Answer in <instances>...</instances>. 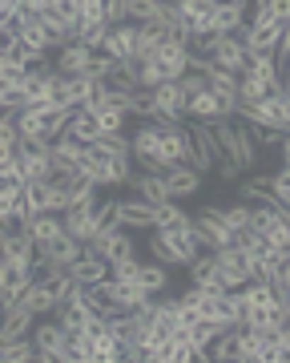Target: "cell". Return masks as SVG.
I'll return each mask as SVG.
<instances>
[{"label":"cell","instance_id":"cell-30","mask_svg":"<svg viewBox=\"0 0 290 363\" xmlns=\"http://www.w3.org/2000/svg\"><path fill=\"white\" fill-rule=\"evenodd\" d=\"M210 359L214 363H238V327L222 331V335L210 343Z\"/></svg>","mask_w":290,"mask_h":363},{"label":"cell","instance_id":"cell-52","mask_svg":"<svg viewBox=\"0 0 290 363\" xmlns=\"http://www.w3.org/2000/svg\"><path fill=\"white\" fill-rule=\"evenodd\" d=\"M278 343H282V347L290 351V319H286V323H282V331H278Z\"/></svg>","mask_w":290,"mask_h":363},{"label":"cell","instance_id":"cell-14","mask_svg":"<svg viewBox=\"0 0 290 363\" xmlns=\"http://www.w3.org/2000/svg\"><path fill=\"white\" fill-rule=\"evenodd\" d=\"M65 234H73L77 242H89L97 234V202H85V206H69L65 214Z\"/></svg>","mask_w":290,"mask_h":363},{"label":"cell","instance_id":"cell-20","mask_svg":"<svg viewBox=\"0 0 290 363\" xmlns=\"http://www.w3.org/2000/svg\"><path fill=\"white\" fill-rule=\"evenodd\" d=\"M218 117H222V105L214 89H202L185 101V121H218Z\"/></svg>","mask_w":290,"mask_h":363},{"label":"cell","instance_id":"cell-46","mask_svg":"<svg viewBox=\"0 0 290 363\" xmlns=\"http://www.w3.org/2000/svg\"><path fill=\"white\" fill-rule=\"evenodd\" d=\"M178 85H182V93H185V97H194V93L210 89V85H206V73H194V69H185V73H182V81H178Z\"/></svg>","mask_w":290,"mask_h":363},{"label":"cell","instance_id":"cell-11","mask_svg":"<svg viewBox=\"0 0 290 363\" xmlns=\"http://www.w3.org/2000/svg\"><path fill=\"white\" fill-rule=\"evenodd\" d=\"M133 162L137 169H149L153 166V154H158V142H161V125L158 121H141L137 130H133Z\"/></svg>","mask_w":290,"mask_h":363},{"label":"cell","instance_id":"cell-35","mask_svg":"<svg viewBox=\"0 0 290 363\" xmlns=\"http://www.w3.org/2000/svg\"><path fill=\"white\" fill-rule=\"evenodd\" d=\"M158 226H194V214L182 210L178 198H170V202H161L158 206Z\"/></svg>","mask_w":290,"mask_h":363},{"label":"cell","instance_id":"cell-21","mask_svg":"<svg viewBox=\"0 0 290 363\" xmlns=\"http://www.w3.org/2000/svg\"><path fill=\"white\" fill-rule=\"evenodd\" d=\"M246 73H250V77H258L262 85H270V89H278V85H282V65L274 61V52H250Z\"/></svg>","mask_w":290,"mask_h":363},{"label":"cell","instance_id":"cell-29","mask_svg":"<svg viewBox=\"0 0 290 363\" xmlns=\"http://www.w3.org/2000/svg\"><path fill=\"white\" fill-rule=\"evenodd\" d=\"M170 37L161 25H137V61H145V57H153V52L161 49V40Z\"/></svg>","mask_w":290,"mask_h":363},{"label":"cell","instance_id":"cell-27","mask_svg":"<svg viewBox=\"0 0 290 363\" xmlns=\"http://www.w3.org/2000/svg\"><path fill=\"white\" fill-rule=\"evenodd\" d=\"M65 133H73L77 142H85V145H93L97 138H101V125H97V113H89L85 105H81L77 113H73V121H69V130Z\"/></svg>","mask_w":290,"mask_h":363},{"label":"cell","instance_id":"cell-6","mask_svg":"<svg viewBox=\"0 0 290 363\" xmlns=\"http://www.w3.org/2000/svg\"><path fill=\"white\" fill-rule=\"evenodd\" d=\"M153 93V105H158V125H182L185 121V97L182 85L178 81H161L158 89H149Z\"/></svg>","mask_w":290,"mask_h":363},{"label":"cell","instance_id":"cell-4","mask_svg":"<svg viewBox=\"0 0 290 363\" xmlns=\"http://www.w3.org/2000/svg\"><path fill=\"white\" fill-rule=\"evenodd\" d=\"M194 226H198V242L202 250H214V247H234V230L226 226V218L218 214V202L202 206L194 214Z\"/></svg>","mask_w":290,"mask_h":363},{"label":"cell","instance_id":"cell-15","mask_svg":"<svg viewBox=\"0 0 290 363\" xmlns=\"http://www.w3.org/2000/svg\"><path fill=\"white\" fill-rule=\"evenodd\" d=\"M21 303H25V307H28L33 315H37V319H40V315H53V311H57V291H53V283L37 274V279H33V283L25 286Z\"/></svg>","mask_w":290,"mask_h":363},{"label":"cell","instance_id":"cell-53","mask_svg":"<svg viewBox=\"0 0 290 363\" xmlns=\"http://www.w3.org/2000/svg\"><path fill=\"white\" fill-rule=\"evenodd\" d=\"M266 4H270V0H254V4H250V9H266Z\"/></svg>","mask_w":290,"mask_h":363},{"label":"cell","instance_id":"cell-7","mask_svg":"<svg viewBox=\"0 0 290 363\" xmlns=\"http://www.w3.org/2000/svg\"><path fill=\"white\" fill-rule=\"evenodd\" d=\"M0 259L25 262V267L37 262V238H33V230H28L25 222H16V226H8V230L0 234Z\"/></svg>","mask_w":290,"mask_h":363},{"label":"cell","instance_id":"cell-32","mask_svg":"<svg viewBox=\"0 0 290 363\" xmlns=\"http://www.w3.org/2000/svg\"><path fill=\"white\" fill-rule=\"evenodd\" d=\"M218 214L226 218L230 230H246L250 226V202H242V198L238 202H218Z\"/></svg>","mask_w":290,"mask_h":363},{"label":"cell","instance_id":"cell-51","mask_svg":"<svg viewBox=\"0 0 290 363\" xmlns=\"http://www.w3.org/2000/svg\"><path fill=\"white\" fill-rule=\"evenodd\" d=\"M278 154H282V162H290V130L282 133V142H278Z\"/></svg>","mask_w":290,"mask_h":363},{"label":"cell","instance_id":"cell-19","mask_svg":"<svg viewBox=\"0 0 290 363\" xmlns=\"http://www.w3.org/2000/svg\"><path fill=\"white\" fill-rule=\"evenodd\" d=\"M16 37H21V45H25L33 57H49V28L40 25V16H33V21H21V28H16Z\"/></svg>","mask_w":290,"mask_h":363},{"label":"cell","instance_id":"cell-48","mask_svg":"<svg viewBox=\"0 0 290 363\" xmlns=\"http://www.w3.org/2000/svg\"><path fill=\"white\" fill-rule=\"evenodd\" d=\"M266 13L274 16L278 25H290V0H270V4H266Z\"/></svg>","mask_w":290,"mask_h":363},{"label":"cell","instance_id":"cell-45","mask_svg":"<svg viewBox=\"0 0 290 363\" xmlns=\"http://www.w3.org/2000/svg\"><path fill=\"white\" fill-rule=\"evenodd\" d=\"M129 21V0H105V25H125Z\"/></svg>","mask_w":290,"mask_h":363},{"label":"cell","instance_id":"cell-49","mask_svg":"<svg viewBox=\"0 0 290 363\" xmlns=\"http://www.w3.org/2000/svg\"><path fill=\"white\" fill-rule=\"evenodd\" d=\"M16 166V142H0V169Z\"/></svg>","mask_w":290,"mask_h":363},{"label":"cell","instance_id":"cell-31","mask_svg":"<svg viewBox=\"0 0 290 363\" xmlns=\"http://www.w3.org/2000/svg\"><path fill=\"white\" fill-rule=\"evenodd\" d=\"M166 13V0H129V21L133 25H153Z\"/></svg>","mask_w":290,"mask_h":363},{"label":"cell","instance_id":"cell-18","mask_svg":"<svg viewBox=\"0 0 290 363\" xmlns=\"http://www.w3.org/2000/svg\"><path fill=\"white\" fill-rule=\"evenodd\" d=\"M89 61H93V49H85L81 40H73V45H65V49L57 52V73L81 77V73H89Z\"/></svg>","mask_w":290,"mask_h":363},{"label":"cell","instance_id":"cell-28","mask_svg":"<svg viewBox=\"0 0 290 363\" xmlns=\"http://www.w3.org/2000/svg\"><path fill=\"white\" fill-rule=\"evenodd\" d=\"M0 355H4V363H33L37 359V343H33V335L4 339L0 343Z\"/></svg>","mask_w":290,"mask_h":363},{"label":"cell","instance_id":"cell-41","mask_svg":"<svg viewBox=\"0 0 290 363\" xmlns=\"http://www.w3.org/2000/svg\"><path fill=\"white\" fill-rule=\"evenodd\" d=\"M266 93H270V85H262V81L250 77V73H242V81H238V97H242V101H262Z\"/></svg>","mask_w":290,"mask_h":363},{"label":"cell","instance_id":"cell-42","mask_svg":"<svg viewBox=\"0 0 290 363\" xmlns=\"http://www.w3.org/2000/svg\"><path fill=\"white\" fill-rule=\"evenodd\" d=\"M246 130H250V138L254 142H258V150H278V142H282V133L286 130H278V125H246Z\"/></svg>","mask_w":290,"mask_h":363},{"label":"cell","instance_id":"cell-34","mask_svg":"<svg viewBox=\"0 0 290 363\" xmlns=\"http://www.w3.org/2000/svg\"><path fill=\"white\" fill-rule=\"evenodd\" d=\"M238 81H242V73H230V69L214 65V61H210V69H206V85H210L214 93H238Z\"/></svg>","mask_w":290,"mask_h":363},{"label":"cell","instance_id":"cell-36","mask_svg":"<svg viewBox=\"0 0 290 363\" xmlns=\"http://www.w3.org/2000/svg\"><path fill=\"white\" fill-rule=\"evenodd\" d=\"M97 150L109 157H133V142H129V133H105V138H97Z\"/></svg>","mask_w":290,"mask_h":363},{"label":"cell","instance_id":"cell-5","mask_svg":"<svg viewBox=\"0 0 290 363\" xmlns=\"http://www.w3.org/2000/svg\"><path fill=\"white\" fill-rule=\"evenodd\" d=\"M33 343H37V363H57V355L65 347V323L57 315H40L33 327Z\"/></svg>","mask_w":290,"mask_h":363},{"label":"cell","instance_id":"cell-9","mask_svg":"<svg viewBox=\"0 0 290 363\" xmlns=\"http://www.w3.org/2000/svg\"><path fill=\"white\" fill-rule=\"evenodd\" d=\"M85 250H89V255H101L105 262H121V259H133V255H137V242H133V234L121 226V230L109 234V238H89Z\"/></svg>","mask_w":290,"mask_h":363},{"label":"cell","instance_id":"cell-24","mask_svg":"<svg viewBox=\"0 0 290 363\" xmlns=\"http://www.w3.org/2000/svg\"><path fill=\"white\" fill-rule=\"evenodd\" d=\"M109 291H113L117 311H137L145 298H149V291H145L141 283H113V279H109Z\"/></svg>","mask_w":290,"mask_h":363},{"label":"cell","instance_id":"cell-22","mask_svg":"<svg viewBox=\"0 0 290 363\" xmlns=\"http://www.w3.org/2000/svg\"><path fill=\"white\" fill-rule=\"evenodd\" d=\"M69 274H73L77 283H101V279H109V262L101 259V255H89V250H85V255L69 267Z\"/></svg>","mask_w":290,"mask_h":363},{"label":"cell","instance_id":"cell-13","mask_svg":"<svg viewBox=\"0 0 290 363\" xmlns=\"http://www.w3.org/2000/svg\"><path fill=\"white\" fill-rule=\"evenodd\" d=\"M129 190L137 198H145V202H153V206H161V202H170V186H166V174H158V169H137L129 182Z\"/></svg>","mask_w":290,"mask_h":363},{"label":"cell","instance_id":"cell-10","mask_svg":"<svg viewBox=\"0 0 290 363\" xmlns=\"http://www.w3.org/2000/svg\"><path fill=\"white\" fill-rule=\"evenodd\" d=\"M214 65L230 69V73H246V61H250V52H246V45H242V37L238 33H222L218 37V49L210 52Z\"/></svg>","mask_w":290,"mask_h":363},{"label":"cell","instance_id":"cell-3","mask_svg":"<svg viewBox=\"0 0 290 363\" xmlns=\"http://www.w3.org/2000/svg\"><path fill=\"white\" fill-rule=\"evenodd\" d=\"M85 255V242H77L73 234H57L53 242H40L37 247V262H33V271H45V267H73V262Z\"/></svg>","mask_w":290,"mask_h":363},{"label":"cell","instance_id":"cell-1","mask_svg":"<svg viewBox=\"0 0 290 363\" xmlns=\"http://www.w3.org/2000/svg\"><path fill=\"white\" fill-rule=\"evenodd\" d=\"M145 250L158 262H166L170 271L173 267H190L202 255L198 226H153V230L145 234Z\"/></svg>","mask_w":290,"mask_h":363},{"label":"cell","instance_id":"cell-33","mask_svg":"<svg viewBox=\"0 0 290 363\" xmlns=\"http://www.w3.org/2000/svg\"><path fill=\"white\" fill-rule=\"evenodd\" d=\"M238 363H262V339L250 327H238Z\"/></svg>","mask_w":290,"mask_h":363},{"label":"cell","instance_id":"cell-23","mask_svg":"<svg viewBox=\"0 0 290 363\" xmlns=\"http://www.w3.org/2000/svg\"><path fill=\"white\" fill-rule=\"evenodd\" d=\"M25 226L33 230L37 247H40V242H53L57 234H65V218H61V214H53V210H45V214H33Z\"/></svg>","mask_w":290,"mask_h":363},{"label":"cell","instance_id":"cell-40","mask_svg":"<svg viewBox=\"0 0 290 363\" xmlns=\"http://www.w3.org/2000/svg\"><path fill=\"white\" fill-rule=\"evenodd\" d=\"M105 37H109V25H105V21H101V25H85V28H77V40L85 45V49H93V52H101Z\"/></svg>","mask_w":290,"mask_h":363},{"label":"cell","instance_id":"cell-12","mask_svg":"<svg viewBox=\"0 0 290 363\" xmlns=\"http://www.w3.org/2000/svg\"><path fill=\"white\" fill-rule=\"evenodd\" d=\"M101 52L117 57V61H137V25H133V21L113 25L109 37H105V45H101Z\"/></svg>","mask_w":290,"mask_h":363},{"label":"cell","instance_id":"cell-39","mask_svg":"<svg viewBox=\"0 0 290 363\" xmlns=\"http://www.w3.org/2000/svg\"><path fill=\"white\" fill-rule=\"evenodd\" d=\"M125 121H129V113H125V109H117V105H109L105 113H97L101 138H105V133H125Z\"/></svg>","mask_w":290,"mask_h":363},{"label":"cell","instance_id":"cell-44","mask_svg":"<svg viewBox=\"0 0 290 363\" xmlns=\"http://www.w3.org/2000/svg\"><path fill=\"white\" fill-rule=\"evenodd\" d=\"M101 21H105V0H81V25L77 28L101 25Z\"/></svg>","mask_w":290,"mask_h":363},{"label":"cell","instance_id":"cell-2","mask_svg":"<svg viewBox=\"0 0 290 363\" xmlns=\"http://www.w3.org/2000/svg\"><path fill=\"white\" fill-rule=\"evenodd\" d=\"M210 125H214L218 142H222V154L230 157V162H238L242 169L258 166V142L250 138V130H246L242 121H234V117H218V121H210Z\"/></svg>","mask_w":290,"mask_h":363},{"label":"cell","instance_id":"cell-8","mask_svg":"<svg viewBox=\"0 0 290 363\" xmlns=\"http://www.w3.org/2000/svg\"><path fill=\"white\" fill-rule=\"evenodd\" d=\"M117 218L125 230H141L149 234L153 226H158V206L153 202H145V198L129 194V198H117Z\"/></svg>","mask_w":290,"mask_h":363},{"label":"cell","instance_id":"cell-38","mask_svg":"<svg viewBox=\"0 0 290 363\" xmlns=\"http://www.w3.org/2000/svg\"><path fill=\"white\" fill-rule=\"evenodd\" d=\"M137 81H141V89H158L161 81H166V73H161L158 57H145V61H137Z\"/></svg>","mask_w":290,"mask_h":363},{"label":"cell","instance_id":"cell-17","mask_svg":"<svg viewBox=\"0 0 290 363\" xmlns=\"http://www.w3.org/2000/svg\"><path fill=\"white\" fill-rule=\"evenodd\" d=\"M246 16H250V4H214L210 33H238L246 28Z\"/></svg>","mask_w":290,"mask_h":363},{"label":"cell","instance_id":"cell-16","mask_svg":"<svg viewBox=\"0 0 290 363\" xmlns=\"http://www.w3.org/2000/svg\"><path fill=\"white\" fill-rule=\"evenodd\" d=\"M202 182H206V174H198L194 166H170V169H166V186H170V194L178 198V202L198 194Z\"/></svg>","mask_w":290,"mask_h":363},{"label":"cell","instance_id":"cell-43","mask_svg":"<svg viewBox=\"0 0 290 363\" xmlns=\"http://www.w3.org/2000/svg\"><path fill=\"white\" fill-rule=\"evenodd\" d=\"M73 206V198H69V186L65 182H49V210H53V214H65V210Z\"/></svg>","mask_w":290,"mask_h":363},{"label":"cell","instance_id":"cell-50","mask_svg":"<svg viewBox=\"0 0 290 363\" xmlns=\"http://www.w3.org/2000/svg\"><path fill=\"white\" fill-rule=\"evenodd\" d=\"M274 61H278V65H286V61H290V25H282V40H278Z\"/></svg>","mask_w":290,"mask_h":363},{"label":"cell","instance_id":"cell-37","mask_svg":"<svg viewBox=\"0 0 290 363\" xmlns=\"http://www.w3.org/2000/svg\"><path fill=\"white\" fill-rule=\"evenodd\" d=\"M137 274H141V259L133 255V259H121V262H109V279L113 283H137Z\"/></svg>","mask_w":290,"mask_h":363},{"label":"cell","instance_id":"cell-47","mask_svg":"<svg viewBox=\"0 0 290 363\" xmlns=\"http://www.w3.org/2000/svg\"><path fill=\"white\" fill-rule=\"evenodd\" d=\"M214 174H218V178H222V182H238V178H242V174H246V169L238 166V162H230V157H222V162L214 166Z\"/></svg>","mask_w":290,"mask_h":363},{"label":"cell","instance_id":"cell-26","mask_svg":"<svg viewBox=\"0 0 290 363\" xmlns=\"http://www.w3.org/2000/svg\"><path fill=\"white\" fill-rule=\"evenodd\" d=\"M137 283L149 291V295H161V291H170V267L166 262H145L141 259V274H137Z\"/></svg>","mask_w":290,"mask_h":363},{"label":"cell","instance_id":"cell-25","mask_svg":"<svg viewBox=\"0 0 290 363\" xmlns=\"http://www.w3.org/2000/svg\"><path fill=\"white\" fill-rule=\"evenodd\" d=\"M185 271H190V283H198V286H222V283H218V259H214V250H202V255L190 262Z\"/></svg>","mask_w":290,"mask_h":363}]
</instances>
